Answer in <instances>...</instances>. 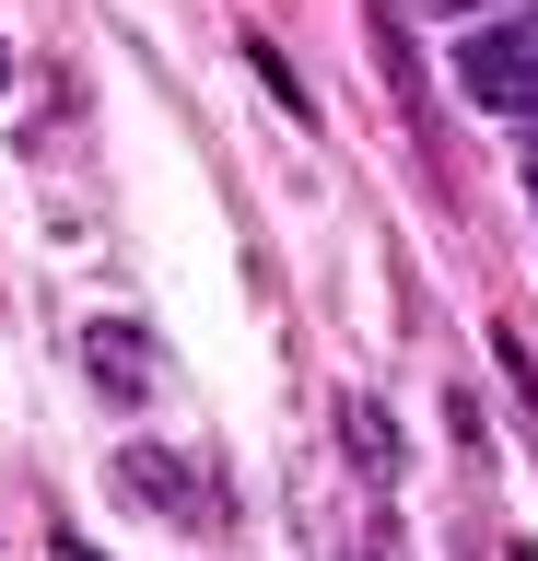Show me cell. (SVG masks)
Returning <instances> with one entry per match:
<instances>
[{"mask_svg":"<svg viewBox=\"0 0 538 561\" xmlns=\"http://www.w3.org/2000/svg\"><path fill=\"white\" fill-rule=\"evenodd\" d=\"M457 94L468 105H538V12H503L457 47Z\"/></svg>","mask_w":538,"mask_h":561,"instance_id":"6da1fadb","label":"cell"},{"mask_svg":"<svg viewBox=\"0 0 538 561\" xmlns=\"http://www.w3.org/2000/svg\"><path fill=\"white\" fill-rule=\"evenodd\" d=\"M82 363H94V386H106V398H152V340H141V328H94V340H82Z\"/></svg>","mask_w":538,"mask_h":561,"instance_id":"7a4b0ae2","label":"cell"},{"mask_svg":"<svg viewBox=\"0 0 538 561\" xmlns=\"http://www.w3.org/2000/svg\"><path fill=\"white\" fill-rule=\"evenodd\" d=\"M340 421H352V456H363V468H375V480H387V468H398V433H387V421H375V398H352V410H340Z\"/></svg>","mask_w":538,"mask_h":561,"instance_id":"3957f363","label":"cell"},{"mask_svg":"<svg viewBox=\"0 0 538 561\" xmlns=\"http://www.w3.org/2000/svg\"><path fill=\"white\" fill-rule=\"evenodd\" d=\"M129 480H141L152 503H187V480H176V468H164V445H129Z\"/></svg>","mask_w":538,"mask_h":561,"instance_id":"277c9868","label":"cell"},{"mask_svg":"<svg viewBox=\"0 0 538 561\" xmlns=\"http://www.w3.org/2000/svg\"><path fill=\"white\" fill-rule=\"evenodd\" d=\"M0 94H12V47H0Z\"/></svg>","mask_w":538,"mask_h":561,"instance_id":"5b68a950","label":"cell"},{"mask_svg":"<svg viewBox=\"0 0 538 561\" xmlns=\"http://www.w3.org/2000/svg\"><path fill=\"white\" fill-rule=\"evenodd\" d=\"M527 199H538V164H527Z\"/></svg>","mask_w":538,"mask_h":561,"instance_id":"8992f818","label":"cell"}]
</instances>
